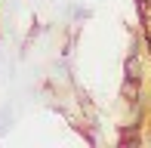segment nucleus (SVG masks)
<instances>
[{
    "label": "nucleus",
    "instance_id": "f257e3e1",
    "mask_svg": "<svg viewBox=\"0 0 151 148\" xmlns=\"http://www.w3.org/2000/svg\"><path fill=\"white\" fill-rule=\"evenodd\" d=\"M142 117H145V111L136 114V120H129V124H120L117 126V145L127 148V145H142L145 142V133H142Z\"/></svg>",
    "mask_w": 151,
    "mask_h": 148
},
{
    "label": "nucleus",
    "instance_id": "f03ea898",
    "mask_svg": "<svg viewBox=\"0 0 151 148\" xmlns=\"http://www.w3.org/2000/svg\"><path fill=\"white\" fill-rule=\"evenodd\" d=\"M0 40H3V34H0Z\"/></svg>",
    "mask_w": 151,
    "mask_h": 148
},
{
    "label": "nucleus",
    "instance_id": "7ed1b4c3",
    "mask_svg": "<svg viewBox=\"0 0 151 148\" xmlns=\"http://www.w3.org/2000/svg\"><path fill=\"white\" fill-rule=\"evenodd\" d=\"M148 6H151V0H148Z\"/></svg>",
    "mask_w": 151,
    "mask_h": 148
}]
</instances>
